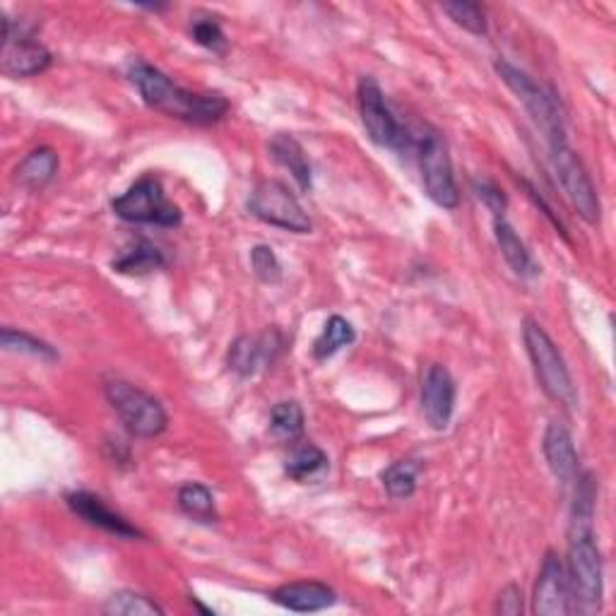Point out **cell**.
<instances>
[{"instance_id": "cell-1", "label": "cell", "mask_w": 616, "mask_h": 616, "mask_svg": "<svg viewBox=\"0 0 616 616\" xmlns=\"http://www.w3.org/2000/svg\"><path fill=\"white\" fill-rule=\"evenodd\" d=\"M129 78L147 106L157 109L162 114L178 121L209 125L227 116L229 111V102L224 100L222 94L188 92L181 85H176V82L166 73H162L160 68L143 61L131 65Z\"/></svg>"}, {"instance_id": "cell-2", "label": "cell", "mask_w": 616, "mask_h": 616, "mask_svg": "<svg viewBox=\"0 0 616 616\" xmlns=\"http://www.w3.org/2000/svg\"><path fill=\"white\" fill-rule=\"evenodd\" d=\"M523 342L532 361V369H535L537 381L544 393H547V398L564 404V408H576V386H573L571 371L562 352H558V347L550 338V332L544 330L537 320L527 318L523 326Z\"/></svg>"}, {"instance_id": "cell-3", "label": "cell", "mask_w": 616, "mask_h": 616, "mask_svg": "<svg viewBox=\"0 0 616 616\" xmlns=\"http://www.w3.org/2000/svg\"><path fill=\"white\" fill-rule=\"evenodd\" d=\"M499 78L506 82V88L517 96V102L525 106L527 114L535 121L537 129L547 137V143H564L566 140V123L562 106H558L554 92L544 90L535 78H530L525 70L509 63L506 59H499L494 63Z\"/></svg>"}, {"instance_id": "cell-4", "label": "cell", "mask_w": 616, "mask_h": 616, "mask_svg": "<svg viewBox=\"0 0 616 616\" xmlns=\"http://www.w3.org/2000/svg\"><path fill=\"white\" fill-rule=\"evenodd\" d=\"M104 396L123 427L137 439L160 437L166 424H170V417H166L162 402L129 381H119V378L109 381L104 386Z\"/></svg>"}, {"instance_id": "cell-5", "label": "cell", "mask_w": 616, "mask_h": 616, "mask_svg": "<svg viewBox=\"0 0 616 616\" xmlns=\"http://www.w3.org/2000/svg\"><path fill=\"white\" fill-rule=\"evenodd\" d=\"M419 170L429 198L443 209H455L460 205V191L455 184L453 162L448 154L445 140L441 133L427 129L422 135L414 137Z\"/></svg>"}, {"instance_id": "cell-6", "label": "cell", "mask_w": 616, "mask_h": 616, "mask_svg": "<svg viewBox=\"0 0 616 616\" xmlns=\"http://www.w3.org/2000/svg\"><path fill=\"white\" fill-rule=\"evenodd\" d=\"M114 213L133 224H157V227H178L181 215L178 205L166 201L164 188L157 178L145 176L114 201Z\"/></svg>"}, {"instance_id": "cell-7", "label": "cell", "mask_w": 616, "mask_h": 616, "mask_svg": "<svg viewBox=\"0 0 616 616\" xmlns=\"http://www.w3.org/2000/svg\"><path fill=\"white\" fill-rule=\"evenodd\" d=\"M357 100H359V116L363 123V131H367V135L371 137V143L388 150H404L414 145V137L404 131L400 121L393 116L381 85H378L373 78L359 80Z\"/></svg>"}, {"instance_id": "cell-8", "label": "cell", "mask_w": 616, "mask_h": 616, "mask_svg": "<svg viewBox=\"0 0 616 616\" xmlns=\"http://www.w3.org/2000/svg\"><path fill=\"white\" fill-rule=\"evenodd\" d=\"M248 213L270 224V227H279L285 232L308 234L314 229L311 217L304 213L297 195L285 184H279V181H260L248 198Z\"/></svg>"}, {"instance_id": "cell-9", "label": "cell", "mask_w": 616, "mask_h": 616, "mask_svg": "<svg viewBox=\"0 0 616 616\" xmlns=\"http://www.w3.org/2000/svg\"><path fill=\"white\" fill-rule=\"evenodd\" d=\"M550 157H552V166H554L558 184H562L571 205L576 207V213L585 222L597 224L599 215H602L599 195L593 186L591 174H587V170H585V164L581 162L578 154L571 150L568 140L550 145Z\"/></svg>"}, {"instance_id": "cell-10", "label": "cell", "mask_w": 616, "mask_h": 616, "mask_svg": "<svg viewBox=\"0 0 616 616\" xmlns=\"http://www.w3.org/2000/svg\"><path fill=\"white\" fill-rule=\"evenodd\" d=\"M51 63V51L44 44H39L30 27L3 16V53H0V70H3L6 75L34 78L49 70Z\"/></svg>"}, {"instance_id": "cell-11", "label": "cell", "mask_w": 616, "mask_h": 616, "mask_svg": "<svg viewBox=\"0 0 616 616\" xmlns=\"http://www.w3.org/2000/svg\"><path fill=\"white\" fill-rule=\"evenodd\" d=\"M532 612L540 616H564L576 612L568 573L556 552H547L544 556L535 583V595H532Z\"/></svg>"}, {"instance_id": "cell-12", "label": "cell", "mask_w": 616, "mask_h": 616, "mask_svg": "<svg viewBox=\"0 0 616 616\" xmlns=\"http://www.w3.org/2000/svg\"><path fill=\"white\" fill-rule=\"evenodd\" d=\"M283 349H285V338L277 328H268L265 332L256 335V338L242 335V338H236L232 342L227 363L234 373L248 378L263 369H270L277 361V357L283 355Z\"/></svg>"}, {"instance_id": "cell-13", "label": "cell", "mask_w": 616, "mask_h": 616, "mask_svg": "<svg viewBox=\"0 0 616 616\" xmlns=\"http://www.w3.org/2000/svg\"><path fill=\"white\" fill-rule=\"evenodd\" d=\"M458 388L451 371L441 363H431L422 378V412L433 431H445L455 412Z\"/></svg>"}, {"instance_id": "cell-14", "label": "cell", "mask_w": 616, "mask_h": 616, "mask_svg": "<svg viewBox=\"0 0 616 616\" xmlns=\"http://www.w3.org/2000/svg\"><path fill=\"white\" fill-rule=\"evenodd\" d=\"M65 501H68L70 511L78 513L82 521H88L94 527H102V530L111 532V535L123 537V540L143 537V532H140L131 521H125L121 513L111 511L100 496H94L90 492H73V494H68Z\"/></svg>"}, {"instance_id": "cell-15", "label": "cell", "mask_w": 616, "mask_h": 616, "mask_svg": "<svg viewBox=\"0 0 616 616\" xmlns=\"http://www.w3.org/2000/svg\"><path fill=\"white\" fill-rule=\"evenodd\" d=\"M542 451L544 458H547V465L554 472V478L564 484H573L578 480L581 474V460H578V451L573 445L571 433L564 424L552 422L544 431L542 439Z\"/></svg>"}, {"instance_id": "cell-16", "label": "cell", "mask_w": 616, "mask_h": 616, "mask_svg": "<svg viewBox=\"0 0 616 616\" xmlns=\"http://www.w3.org/2000/svg\"><path fill=\"white\" fill-rule=\"evenodd\" d=\"M273 602L279 607L299 614H311V612H324L338 602L332 587L320 581H297L279 585L273 593Z\"/></svg>"}, {"instance_id": "cell-17", "label": "cell", "mask_w": 616, "mask_h": 616, "mask_svg": "<svg viewBox=\"0 0 616 616\" xmlns=\"http://www.w3.org/2000/svg\"><path fill=\"white\" fill-rule=\"evenodd\" d=\"M268 147H270L273 160L279 166H285V170L294 176V181L299 184V188L311 191V186H314L311 164H308V157H306L299 140L289 133H277V135H273Z\"/></svg>"}, {"instance_id": "cell-18", "label": "cell", "mask_w": 616, "mask_h": 616, "mask_svg": "<svg viewBox=\"0 0 616 616\" xmlns=\"http://www.w3.org/2000/svg\"><path fill=\"white\" fill-rule=\"evenodd\" d=\"M55 172H59V154H55L51 147H39L32 150L20 162V166L16 170V178L27 191H41L51 184Z\"/></svg>"}, {"instance_id": "cell-19", "label": "cell", "mask_w": 616, "mask_h": 616, "mask_svg": "<svg viewBox=\"0 0 616 616\" xmlns=\"http://www.w3.org/2000/svg\"><path fill=\"white\" fill-rule=\"evenodd\" d=\"M494 236L501 248V256L506 258V263L511 265V270L515 275H521V277L537 275V265H535V260H532L525 242L517 236V232L503 217L494 219Z\"/></svg>"}, {"instance_id": "cell-20", "label": "cell", "mask_w": 616, "mask_h": 616, "mask_svg": "<svg viewBox=\"0 0 616 616\" xmlns=\"http://www.w3.org/2000/svg\"><path fill=\"white\" fill-rule=\"evenodd\" d=\"M328 465H330V460L318 445L304 443V445L294 448V451L289 453V458L285 462V472L294 482L304 484L308 480L320 478V474L328 470Z\"/></svg>"}, {"instance_id": "cell-21", "label": "cell", "mask_w": 616, "mask_h": 616, "mask_svg": "<svg viewBox=\"0 0 616 616\" xmlns=\"http://www.w3.org/2000/svg\"><path fill=\"white\" fill-rule=\"evenodd\" d=\"M164 256L157 246L147 242H137L133 248L123 250V254L114 260V270L121 275H147L164 268Z\"/></svg>"}, {"instance_id": "cell-22", "label": "cell", "mask_w": 616, "mask_h": 616, "mask_svg": "<svg viewBox=\"0 0 616 616\" xmlns=\"http://www.w3.org/2000/svg\"><path fill=\"white\" fill-rule=\"evenodd\" d=\"M355 340H357L355 326L342 316H330L328 324L324 326V332H320L314 342V357L320 361L330 359L332 355H338L342 347L352 345Z\"/></svg>"}, {"instance_id": "cell-23", "label": "cell", "mask_w": 616, "mask_h": 616, "mask_svg": "<svg viewBox=\"0 0 616 616\" xmlns=\"http://www.w3.org/2000/svg\"><path fill=\"white\" fill-rule=\"evenodd\" d=\"M178 506L188 517L198 523H215L217 521V509H215V496L205 484L188 482L178 489Z\"/></svg>"}, {"instance_id": "cell-24", "label": "cell", "mask_w": 616, "mask_h": 616, "mask_svg": "<svg viewBox=\"0 0 616 616\" xmlns=\"http://www.w3.org/2000/svg\"><path fill=\"white\" fill-rule=\"evenodd\" d=\"M419 472H422V462L419 460L393 462V465L386 468L381 474L386 492L393 499H410L417 492Z\"/></svg>"}, {"instance_id": "cell-25", "label": "cell", "mask_w": 616, "mask_h": 616, "mask_svg": "<svg viewBox=\"0 0 616 616\" xmlns=\"http://www.w3.org/2000/svg\"><path fill=\"white\" fill-rule=\"evenodd\" d=\"M270 429L279 441H299L304 433V410L299 402L285 400L277 402L270 412Z\"/></svg>"}, {"instance_id": "cell-26", "label": "cell", "mask_w": 616, "mask_h": 616, "mask_svg": "<svg viewBox=\"0 0 616 616\" xmlns=\"http://www.w3.org/2000/svg\"><path fill=\"white\" fill-rule=\"evenodd\" d=\"M104 614H109V616H162L164 609L157 605V602L145 595L133 593V591H121L106 599Z\"/></svg>"}, {"instance_id": "cell-27", "label": "cell", "mask_w": 616, "mask_h": 616, "mask_svg": "<svg viewBox=\"0 0 616 616\" xmlns=\"http://www.w3.org/2000/svg\"><path fill=\"white\" fill-rule=\"evenodd\" d=\"M0 342L8 349V352H18V355H30L34 359L41 361H55L59 359V352L44 342L34 338V335L24 332V330H16V328H3V335H0Z\"/></svg>"}, {"instance_id": "cell-28", "label": "cell", "mask_w": 616, "mask_h": 616, "mask_svg": "<svg viewBox=\"0 0 616 616\" xmlns=\"http://www.w3.org/2000/svg\"><path fill=\"white\" fill-rule=\"evenodd\" d=\"M443 12L465 32H470L474 37L486 34V18H484V10L478 3L455 0V3H443Z\"/></svg>"}, {"instance_id": "cell-29", "label": "cell", "mask_w": 616, "mask_h": 616, "mask_svg": "<svg viewBox=\"0 0 616 616\" xmlns=\"http://www.w3.org/2000/svg\"><path fill=\"white\" fill-rule=\"evenodd\" d=\"M250 270H254L263 285L283 283V263H279L275 250L265 244L250 248Z\"/></svg>"}, {"instance_id": "cell-30", "label": "cell", "mask_w": 616, "mask_h": 616, "mask_svg": "<svg viewBox=\"0 0 616 616\" xmlns=\"http://www.w3.org/2000/svg\"><path fill=\"white\" fill-rule=\"evenodd\" d=\"M191 37L195 44H201L203 49L213 51L224 55L229 49V39L224 34V30L219 27V22H215L213 18H201L191 24Z\"/></svg>"}, {"instance_id": "cell-31", "label": "cell", "mask_w": 616, "mask_h": 616, "mask_svg": "<svg viewBox=\"0 0 616 616\" xmlns=\"http://www.w3.org/2000/svg\"><path fill=\"white\" fill-rule=\"evenodd\" d=\"M474 193H478V198L492 209L494 217H503V213H506V195H503V191L494 184V181H489V178H482V181H474Z\"/></svg>"}, {"instance_id": "cell-32", "label": "cell", "mask_w": 616, "mask_h": 616, "mask_svg": "<svg viewBox=\"0 0 616 616\" xmlns=\"http://www.w3.org/2000/svg\"><path fill=\"white\" fill-rule=\"evenodd\" d=\"M496 614L503 616H521L523 614V591L517 585H506L499 593Z\"/></svg>"}]
</instances>
